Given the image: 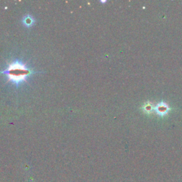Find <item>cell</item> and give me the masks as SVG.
<instances>
[{
	"label": "cell",
	"instance_id": "6da1fadb",
	"mask_svg": "<svg viewBox=\"0 0 182 182\" xmlns=\"http://www.w3.org/2000/svg\"><path fill=\"white\" fill-rule=\"evenodd\" d=\"M1 73L4 74L9 81L18 86L26 81V78L32 74V70L27 68L24 63L14 61L11 63L4 70L1 71Z\"/></svg>",
	"mask_w": 182,
	"mask_h": 182
},
{
	"label": "cell",
	"instance_id": "7a4b0ae2",
	"mask_svg": "<svg viewBox=\"0 0 182 182\" xmlns=\"http://www.w3.org/2000/svg\"><path fill=\"white\" fill-rule=\"evenodd\" d=\"M22 23L27 28H30V27H32L33 25L34 24V23H35V19H34V17L32 16L26 15L23 17Z\"/></svg>",
	"mask_w": 182,
	"mask_h": 182
},
{
	"label": "cell",
	"instance_id": "3957f363",
	"mask_svg": "<svg viewBox=\"0 0 182 182\" xmlns=\"http://www.w3.org/2000/svg\"><path fill=\"white\" fill-rule=\"evenodd\" d=\"M157 112L159 113H166L167 110H168V107H167L166 105H158V107L156 108Z\"/></svg>",
	"mask_w": 182,
	"mask_h": 182
}]
</instances>
